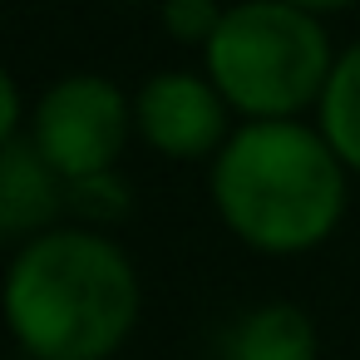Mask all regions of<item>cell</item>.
Wrapping results in <instances>:
<instances>
[{
	"instance_id": "obj_3",
	"label": "cell",
	"mask_w": 360,
	"mask_h": 360,
	"mask_svg": "<svg viewBox=\"0 0 360 360\" xmlns=\"http://www.w3.org/2000/svg\"><path fill=\"white\" fill-rule=\"evenodd\" d=\"M335 65L321 15L291 0H237L202 45V70L237 119H301Z\"/></svg>"
},
{
	"instance_id": "obj_4",
	"label": "cell",
	"mask_w": 360,
	"mask_h": 360,
	"mask_svg": "<svg viewBox=\"0 0 360 360\" xmlns=\"http://www.w3.org/2000/svg\"><path fill=\"white\" fill-rule=\"evenodd\" d=\"M25 139L45 153V163L65 183L109 173L119 168L134 139V99L109 75H89V70L65 75L35 99Z\"/></svg>"
},
{
	"instance_id": "obj_9",
	"label": "cell",
	"mask_w": 360,
	"mask_h": 360,
	"mask_svg": "<svg viewBox=\"0 0 360 360\" xmlns=\"http://www.w3.org/2000/svg\"><path fill=\"white\" fill-rule=\"evenodd\" d=\"M134 212V188L119 168L109 173H89V178H75L70 183V217L84 222V227H114Z\"/></svg>"
},
{
	"instance_id": "obj_5",
	"label": "cell",
	"mask_w": 360,
	"mask_h": 360,
	"mask_svg": "<svg viewBox=\"0 0 360 360\" xmlns=\"http://www.w3.org/2000/svg\"><path fill=\"white\" fill-rule=\"evenodd\" d=\"M134 134L173 163H212V153L232 134V104L207 79V70H163L134 94Z\"/></svg>"
},
{
	"instance_id": "obj_12",
	"label": "cell",
	"mask_w": 360,
	"mask_h": 360,
	"mask_svg": "<svg viewBox=\"0 0 360 360\" xmlns=\"http://www.w3.org/2000/svg\"><path fill=\"white\" fill-rule=\"evenodd\" d=\"M291 6H301V11H311V15H335V11H350L355 0H291Z\"/></svg>"
},
{
	"instance_id": "obj_14",
	"label": "cell",
	"mask_w": 360,
	"mask_h": 360,
	"mask_svg": "<svg viewBox=\"0 0 360 360\" xmlns=\"http://www.w3.org/2000/svg\"><path fill=\"white\" fill-rule=\"evenodd\" d=\"M119 6H148V0H119Z\"/></svg>"
},
{
	"instance_id": "obj_13",
	"label": "cell",
	"mask_w": 360,
	"mask_h": 360,
	"mask_svg": "<svg viewBox=\"0 0 360 360\" xmlns=\"http://www.w3.org/2000/svg\"><path fill=\"white\" fill-rule=\"evenodd\" d=\"M11 360H40V355H25V350H15V355H11Z\"/></svg>"
},
{
	"instance_id": "obj_1",
	"label": "cell",
	"mask_w": 360,
	"mask_h": 360,
	"mask_svg": "<svg viewBox=\"0 0 360 360\" xmlns=\"http://www.w3.org/2000/svg\"><path fill=\"white\" fill-rule=\"evenodd\" d=\"M0 316L25 355L109 360L139 330L143 281L104 227L60 222L15 247L0 276Z\"/></svg>"
},
{
	"instance_id": "obj_10",
	"label": "cell",
	"mask_w": 360,
	"mask_h": 360,
	"mask_svg": "<svg viewBox=\"0 0 360 360\" xmlns=\"http://www.w3.org/2000/svg\"><path fill=\"white\" fill-rule=\"evenodd\" d=\"M222 11L227 6H217V0H158V20L168 40L188 50H202L212 40V30L222 25Z\"/></svg>"
},
{
	"instance_id": "obj_6",
	"label": "cell",
	"mask_w": 360,
	"mask_h": 360,
	"mask_svg": "<svg viewBox=\"0 0 360 360\" xmlns=\"http://www.w3.org/2000/svg\"><path fill=\"white\" fill-rule=\"evenodd\" d=\"M70 212V183L30 139L0 143V242H30Z\"/></svg>"
},
{
	"instance_id": "obj_11",
	"label": "cell",
	"mask_w": 360,
	"mask_h": 360,
	"mask_svg": "<svg viewBox=\"0 0 360 360\" xmlns=\"http://www.w3.org/2000/svg\"><path fill=\"white\" fill-rule=\"evenodd\" d=\"M20 119H25V99H20V84L15 75L0 65V143L20 139Z\"/></svg>"
},
{
	"instance_id": "obj_8",
	"label": "cell",
	"mask_w": 360,
	"mask_h": 360,
	"mask_svg": "<svg viewBox=\"0 0 360 360\" xmlns=\"http://www.w3.org/2000/svg\"><path fill=\"white\" fill-rule=\"evenodd\" d=\"M316 129L335 148V158L360 178V40L345 45L326 75V89L316 99Z\"/></svg>"
},
{
	"instance_id": "obj_2",
	"label": "cell",
	"mask_w": 360,
	"mask_h": 360,
	"mask_svg": "<svg viewBox=\"0 0 360 360\" xmlns=\"http://www.w3.org/2000/svg\"><path fill=\"white\" fill-rule=\"evenodd\" d=\"M207 193L222 227L262 257H301L330 242L350 202V168L301 119H242L212 153Z\"/></svg>"
},
{
	"instance_id": "obj_7",
	"label": "cell",
	"mask_w": 360,
	"mask_h": 360,
	"mask_svg": "<svg viewBox=\"0 0 360 360\" xmlns=\"http://www.w3.org/2000/svg\"><path fill=\"white\" fill-rule=\"evenodd\" d=\"M321 335L316 321L291 301H262L227 321L217 340V360H316Z\"/></svg>"
}]
</instances>
